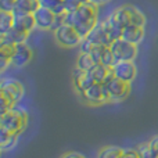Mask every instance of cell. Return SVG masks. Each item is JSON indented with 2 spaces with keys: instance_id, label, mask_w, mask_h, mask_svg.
I'll return each instance as SVG.
<instances>
[{
  "instance_id": "obj_20",
  "label": "cell",
  "mask_w": 158,
  "mask_h": 158,
  "mask_svg": "<svg viewBox=\"0 0 158 158\" xmlns=\"http://www.w3.org/2000/svg\"><path fill=\"white\" fill-rule=\"evenodd\" d=\"M103 24H104V27H106L107 32H108L110 38H111L112 40H114V39H118V38H121V36H122V29H123V28H122V27H119V25H118L117 22H115L110 15L107 17L106 19H104Z\"/></svg>"
},
{
  "instance_id": "obj_7",
  "label": "cell",
  "mask_w": 158,
  "mask_h": 158,
  "mask_svg": "<svg viewBox=\"0 0 158 158\" xmlns=\"http://www.w3.org/2000/svg\"><path fill=\"white\" fill-rule=\"evenodd\" d=\"M111 47V52L114 54L115 60H132L133 61L137 56V44H133L131 42L125 40L122 38L114 39L110 44Z\"/></svg>"
},
{
  "instance_id": "obj_27",
  "label": "cell",
  "mask_w": 158,
  "mask_h": 158,
  "mask_svg": "<svg viewBox=\"0 0 158 158\" xmlns=\"http://www.w3.org/2000/svg\"><path fill=\"white\" fill-rule=\"evenodd\" d=\"M17 0H0V11H11L15 10Z\"/></svg>"
},
{
  "instance_id": "obj_3",
  "label": "cell",
  "mask_w": 158,
  "mask_h": 158,
  "mask_svg": "<svg viewBox=\"0 0 158 158\" xmlns=\"http://www.w3.org/2000/svg\"><path fill=\"white\" fill-rule=\"evenodd\" d=\"M25 94V87L18 79L15 78H4L0 83V96L13 104H18Z\"/></svg>"
},
{
  "instance_id": "obj_16",
  "label": "cell",
  "mask_w": 158,
  "mask_h": 158,
  "mask_svg": "<svg viewBox=\"0 0 158 158\" xmlns=\"http://www.w3.org/2000/svg\"><path fill=\"white\" fill-rule=\"evenodd\" d=\"M28 35H29L28 32H24V31L13 27L8 32L0 35V42H8V43H14V44L24 43V42L28 40Z\"/></svg>"
},
{
  "instance_id": "obj_6",
  "label": "cell",
  "mask_w": 158,
  "mask_h": 158,
  "mask_svg": "<svg viewBox=\"0 0 158 158\" xmlns=\"http://www.w3.org/2000/svg\"><path fill=\"white\" fill-rule=\"evenodd\" d=\"M104 85H106V89L110 96V103H119V101L125 100L131 92L129 82H125L115 77H111Z\"/></svg>"
},
{
  "instance_id": "obj_19",
  "label": "cell",
  "mask_w": 158,
  "mask_h": 158,
  "mask_svg": "<svg viewBox=\"0 0 158 158\" xmlns=\"http://www.w3.org/2000/svg\"><path fill=\"white\" fill-rule=\"evenodd\" d=\"M98 64V61L96 60V57L92 53H79L78 60H77V67L83 71H90L92 68H94Z\"/></svg>"
},
{
  "instance_id": "obj_25",
  "label": "cell",
  "mask_w": 158,
  "mask_h": 158,
  "mask_svg": "<svg viewBox=\"0 0 158 158\" xmlns=\"http://www.w3.org/2000/svg\"><path fill=\"white\" fill-rule=\"evenodd\" d=\"M96 44L93 43L92 40H89L87 38H82L81 43H79V53H92L93 47H94Z\"/></svg>"
},
{
  "instance_id": "obj_29",
  "label": "cell",
  "mask_w": 158,
  "mask_h": 158,
  "mask_svg": "<svg viewBox=\"0 0 158 158\" xmlns=\"http://www.w3.org/2000/svg\"><path fill=\"white\" fill-rule=\"evenodd\" d=\"M137 151L140 154V158H153V154H151V150L148 147V143L147 144H140L137 146Z\"/></svg>"
},
{
  "instance_id": "obj_1",
  "label": "cell",
  "mask_w": 158,
  "mask_h": 158,
  "mask_svg": "<svg viewBox=\"0 0 158 158\" xmlns=\"http://www.w3.org/2000/svg\"><path fill=\"white\" fill-rule=\"evenodd\" d=\"M98 22V7L93 3H83L74 13H65V24L75 27L82 38H86Z\"/></svg>"
},
{
  "instance_id": "obj_9",
  "label": "cell",
  "mask_w": 158,
  "mask_h": 158,
  "mask_svg": "<svg viewBox=\"0 0 158 158\" xmlns=\"http://www.w3.org/2000/svg\"><path fill=\"white\" fill-rule=\"evenodd\" d=\"M32 57H33V52L29 44H27V42L18 43L15 46L13 57H11V65L15 67V68H22V67H25L27 64L31 63Z\"/></svg>"
},
{
  "instance_id": "obj_8",
  "label": "cell",
  "mask_w": 158,
  "mask_h": 158,
  "mask_svg": "<svg viewBox=\"0 0 158 158\" xmlns=\"http://www.w3.org/2000/svg\"><path fill=\"white\" fill-rule=\"evenodd\" d=\"M111 72L115 78L132 83L136 78L137 68L132 60H119L115 61V64L111 67Z\"/></svg>"
},
{
  "instance_id": "obj_35",
  "label": "cell",
  "mask_w": 158,
  "mask_h": 158,
  "mask_svg": "<svg viewBox=\"0 0 158 158\" xmlns=\"http://www.w3.org/2000/svg\"><path fill=\"white\" fill-rule=\"evenodd\" d=\"M63 157H65V158H71V157H75V158H83L85 156H83V154H79V153H67V154H64Z\"/></svg>"
},
{
  "instance_id": "obj_5",
  "label": "cell",
  "mask_w": 158,
  "mask_h": 158,
  "mask_svg": "<svg viewBox=\"0 0 158 158\" xmlns=\"http://www.w3.org/2000/svg\"><path fill=\"white\" fill-rule=\"evenodd\" d=\"M79 96L89 106H101V104L110 103V96L106 89V85L98 83V82H94L85 92L79 93Z\"/></svg>"
},
{
  "instance_id": "obj_4",
  "label": "cell",
  "mask_w": 158,
  "mask_h": 158,
  "mask_svg": "<svg viewBox=\"0 0 158 158\" xmlns=\"http://www.w3.org/2000/svg\"><path fill=\"white\" fill-rule=\"evenodd\" d=\"M54 39L61 47L72 49V47L79 46V43L82 40V36L75 29V27H72L69 24H64L54 31Z\"/></svg>"
},
{
  "instance_id": "obj_33",
  "label": "cell",
  "mask_w": 158,
  "mask_h": 158,
  "mask_svg": "<svg viewBox=\"0 0 158 158\" xmlns=\"http://www.w3.org/2000/svg\"><path fill=\"white\" fill-rule=\"evenodd\" d=\"M123 157H133V158H140V154L139 151H137V148H128V150H125V154H123Z\"/></svg>"
},
{
  "instance_id": "obj_23",
  "label": "cell",
  "mask_w": 158,
  "mask_h": 158,
  "mask_svg": "<svg viewBox=\"0 0 158 158\" xmlns=\"http://www.w3.org/2000/svg\"><path fill=\"white\" fill-rule=\"evenodd\" d=\"M123 154H125V150L119 146H107L98 153V156L101 158H119L123 157Z\"/></svg>"
},
{
  "instance_id": "obj_36",
  "label": "cell",
  "mask_w": 158,
  "mask_h": 158,
  "mask_svg": "<svg viewBox=\"0 0 158 158\" xmlns=\"http://www.w3.org/2000/svg\"><path fill=\"white\" fill-rule=\"evenodd\" d=\"M79 2H81L82 4H83V3H89V0H79Z\"/></svg>"
},
{
  "instance_id": "obj_30",
  "label": "cell",
  "mask_w": 158,
  "mask_h": 158,
  "mask_svg": "<svg viewBox=\"0 0 158 158\" xmlns=\"http://www.w3.org/2000/svg\"><path fill=\"white\" fill-rule=\"evenodd\" d=\"M148 147L151 150L153 158H158V136H154L153 139L148 142Z\"/></svg>"
},
{
  "instance_id": "obj_21",
  "label": "cell",
  "mask_w": 158,
  "mask_h": 158,
  "mask_svg": "<svg viewBox=\"0 0 158 158\" xmlns=\"http://www.w3.org/2000/svg\"><path fill=\"white\" fill-rule=\"evenodd\" d=\"M14 27V14L11 11H2L0 13V35L8 32Z\"/></svg>"
},
{
  "instance_id": "obj_22",
  "label": "cell",
  "mask_w": 158,
  "mask_h": 158,
  "mask_svg": "<svg viewBox=\"0 0 158 158\" xmlns=\"http://www.w3.org/2000/svg\"><path fill=\"white\" fill-rule=\"evenodd\" d=\"M40 7L39 0H17L15 10L24 11V13H35L38 8Z\"/></svg>"
},
{
  "instance_id": "obj_15",
  "label": "cell",
  "mask_w": 158,
  "mask_h": 158,
  "mask_svg": "<svg viewBox=\"0 0 158 158\" xmlns=\"http://www.w3.org/2000/svg\"><path fill=\"white\" fill-rule=\"evenodd\" d=\"M86 38L89 39V40H92L94 44H107V46H110L112 42V39L110 38L108 32H107L106 27H104L103 21L97 22L96 27L90 31V33L86 36Z\"/></svg>"
},
{
  "instance_id": "obj_10",
  "label": "cell",
  "mask_w": 158,
  "mask_h": 158,
  "mask_svg": "<svg viewBox=\"0 0 158 158\" xmlns=\"http://www.w3.org/2000/svg\"><path fill=\"white\" fill-rule=\"evenodd\" d=\"M33 17H35V22H36V28L42 31H52L53 25H54L56 21V14L52 8L47 7H40L33 13Z\"/></svg>"
},
{
  "instance_id": "obj_24",
  "label": "cell",
  "mask_w": 158,
  "mask_h": 158,
  "mask_svg": "<svg viewBox=\"0 0 158 158\" xmlns=\"http://www.w3.org/2000/svg\"><path fill=\"white\" fill-rule=\"evenodd\" d=\"M129 14H131V24L135 25H140V27H144L146 25V15L135 6H128Z\"/></svg>"
},
{
  "instance_id": "obj_18",
  "label": "cell",
  "mask_w": 158,
  "mask_h": 158,
  "mask_svg": "<svg viewBox=\"0 0 158 158\" xmlns=\"http://www.w3.org/2000/svg\"><path fill=\"white\" fill-rule=\"evenodd\" d=\"M89 72H90V75H92V78L94 79V82H98V83H106L110 78L114 77L111 72V68L101 63H98L97 65L90 69Z\"/></svg>"
},
{
  "instance_id": "obj_11",
  "label": "cell",
  "mask_w": 158,
  "mask_h": 158,
  "mask_svg": "<svg viewBox=\"0 0 158 158\" xmlns=\"http://www.w3.org/2000/svg\"><path fill=\"white\" fill-rule=\"evenodd\" d=\"M13 14H14V28H18V29L28 33H31L36 28L35 17H33L32 13H24V11L14 10Z\"/></svg>"
},
{
  "instance_id": "obj_2",
  "label": "cell",
  "mask_w": 158,
  "mask_h": 158,
  "mask_svg": "<svg viewBox=\"0 0 158 158\" xmlns=\"http://www.w3.org/2000/svg\"><path fill=\"white\" fill-rule=\"evenodd\" d=\"M28 125V114L24 110L14 107L6 114L0 115V128L8 132L21 135Z\"/></svg>"
},
{
  "instance_id": "obj_17",
  "label": "cell",
  "mask_w": 158,
  "mask_h": 158,
  "mask_svg": "<svg viewBox=\"0 0 158 158\" xmlns=\"http://www.w3.org/2000/svg\"><path fill=\"white\" fill-rule=\"evenodd\" d=\"M18 133H13V132H8L6 129L0 128V150H13L18 143Z\"/></svg>"
},
{
  "instance_id": "obj_34",
  "label": "cell",
  "mask_w": 158,
  "mask_h": 158,
  "mask_svg": "<svg viewBox=\"0 0 158 158\" xmlns=\"http://www.w3.org/2000/svg\"><path fill=\"white\" fill-rule=\"evenodd\" d=\"M90 3H93L94 6H97V7H100V6L103 4H107V3H110L111 0H89Z\"/></svg>"
},
{
  "instance_id": "obj_13",
  "label": "cell",
  "mask_w": 158,
  "mask_h": 158,
  "mask_svg": "<svg viewBox=\"0 0 158 158\" xmlns=\"http://www.w3.org/2000/svg\"><path fill=\"white\" fill-rule=\"evenodd\" d=\"M92 54L94 56L98 63L104 64V65L110 67V68H111L115 64V61H117L111 52V47L107 46V44H96L92 50Z\"/></svg>"
},
{
  "instance_id": "obj_32",
  "label": "cell",
  "mask_w": 158,
  "mask_h": 158,
  "mask_svg": "<svg viewBox=\"0 0 158 158\" xmlns=\"http://www.w3.org/2000/svg\"><path fill=\"white\" fill-rule=\"evenodd\" d=\"M10 64H11V58L0 56V71H6V68H7Z\"/></svg>"
},
{
  "instance_id": "obj_26",
  "label": "cell",
  "mask_w": 158,
  "mask_h": 158,
  "mask_svg": "<svg viewBox=\"0 0 158 158\" xmlns=\"http://www.w3.org/2000/svg\"><path fill=\"white\" fill-rule=\"evenodd\" d=\"M64 8H65V13H74L81 7L82 3L79 0H63Z\"/></svg>"
},
{
  "instance_id": "obj_28",
  "label": "cell",
  "mask_w": 158,
  "mask_h": 158,
  "mask_svg": "<svg viewBox=\"0 0 158 158\" xmlns=\"http://www.w3.org/2000/svg\"><path fill=\"white\" fill-rule=\"evenodd\" d=\"M14 107H15V104H13L10 100H7V98L0 96V115L6 114V112L10 111V110L14 108Z\"/></svg>"
},
{
  "instance_id": "obj_14",
  "label": "cell",
  "mask_w": 158,
  "mask_h": 158,
  "mask_svg": "<svg viewBox=\"0 0 158 158\" xmlns=\"http://www.w3.org/2000/svg\"><path fill=\"white\" fill-rule=\"evenodd\" d=\"M144 36H146L144 27L131 24L122 29V36H121V38L131 42V43H133V44H140L144 40Z\"/></svg>"
},
{
  "instance_id": "obj_12",
  "label": "cell",
  "mask_w": 158,
  "mask_h": 158,
  "mask_svg": "<svg viewBox=\"0 0 158 158\" xmlns=\"http://www.w3.org/2000/svg\"><path fill=\"white\" fill-rule=\"evenodd\" d=\"M72 82H74L75 90L78 93H82L94 83V79L92 78L89 71H83V69L75 67V69L72 71Z\"/></svg>"
},
{
  "instance_id": "obj_31",
  "label": "cell",
  "mask_w": 158,
  "mask_h": 158,
  "mask_svg": "<svg viewBox=\"0 0 158 158\" xmlns=\"http://www.w3.org/2000/svg\"><path fill=\"white\" fill-rule=\"evenodd\" d=\"M39 3H40V6H43V7H47V8H56L58 4H61L63 3V0H39Z\"/></svg>"
}]
</instances>
